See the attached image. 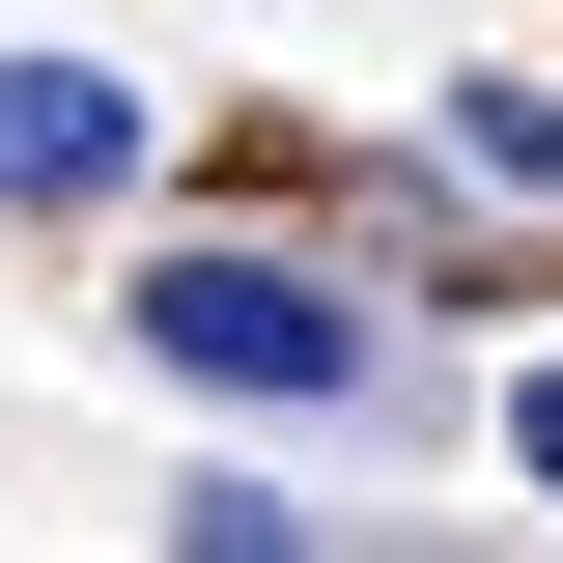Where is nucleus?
I'll return each mask as SVG.
<instances>
[{
    "instance_id": "1",
    "label": "nucleus",
    "mask_w": 563,
    "mask_h": 563,
    "mask_svg": "<svg viewBox=\"0 0 563 563\" xmlns=\"http://www.w3.org/2000/svg\"><path fill=\"white\" fill-rule=\"evenodd\" d=\"M141 366L282 395V422H366V282H310V254H141Z\"/></svg>"
},
{
    "instance_id": "4",
    "label": "nucleus",
    "mask_w": 563,
    "mask_h": 563,
    "mask_svg": "<svg viewBox=\"0 0 563 563\" xmlns=\"http://www.w3.org/2000/svg\"><path fill=\"white\" fill-rule=\"evenodd\" d=\"M507 451H536V507H563V339H536V366H507Z\"/></svg>"
},
{
    "instance_id": "3",
    "label": "nucleus",
    "mask_w": 563,
    "mask_h": 563,
    "mask_svg": "<svg viewBox=\"0 0 563 563\" xmlns=\"http://www.w3.org/2000/svg\"><path fill=\"white\" fill-rule=\"evenodd\" d=\"M451 169L479 198H563V85H451Z\"/></svg>"
},
{
    "instance_id": "2",
    "label": "nucleus",
    "mask_w": 563,
    "mask_h": 563,
    "mask_svg": "<svg viewBox=\"0 0 563 563\" xmlns=\"http://www.w3.org/2000/svg\"><path fill=\"white\" fill-rule=\"evenodd\" d=\"M141 198V57H0V225Z\"/></svg>"
}]
</instances>
